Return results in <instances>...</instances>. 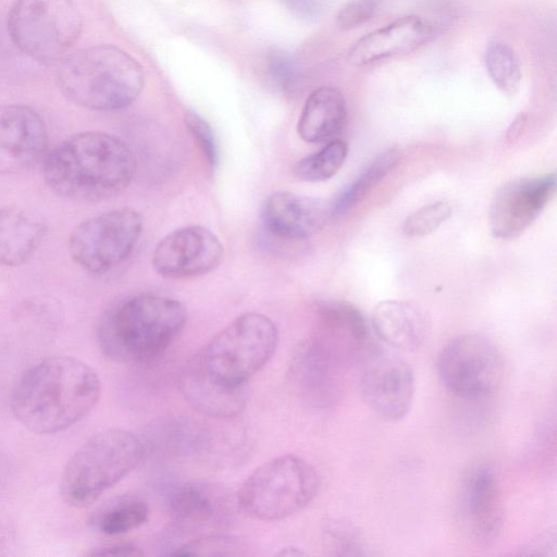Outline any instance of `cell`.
Returning a JSON list of instances; mask_svg holds the SVG:
<instances>
[{
  "mask_svg": "<svg viewBox=\"0 0 557 557\" xmlns=\"http://www.w3.org/2000/svg\"><path fill=\"white\" fill-rule=\"evenodd\" d=\"M246 545L236 537L224 534H202L172 548L174 556H243Z\"/></svg>",
  "mask_w": 557,
  "mask_h": 557,
  "instance_id": "obj_30",
  "label": "cell"
},
{
  "mask_svg": "<svg viewBox=\"0 0 557 557\" xmlns=\"http://www.w3.org/2000/svg\"><path fill=\"white\" fill-rule=\"evenodd\" d=\"M433 27L418 15H406L361 37L349 49L347 60L355 66L368 65L411 52L425 45Z\"/></svg>",
  "mask_w": 557,
  "mask_h": 557,
  "instance_id": "obj_18",
  "label": "cell"
},
{
  "mask_svg": "<svg viewBox=\"0 0 557 557\" xmlns=\"http://www.w3.org/2000/svg\"><path fill=\"white\" fill-rule=\"evenodd\" d=\"M288 8L305 17H315L323 8V0H284Z\"/></svg>",
  "mask_w": 557,
  "mask_h": 557,
  "instance_id": "obj_36",
  "label": "cell"
},
{
  "mask_svg": "<svg viewBox=\"0 0 557 557\" xmlns=\"http://www.w3.org/2000/svg\"><path fill=\"white\" fill-rule=\"evenodd\" d=\"M461 521L480 542L494 540L503 527V506L498 481L486 465L476 466L463 482L460 497Z\"/></svg>",
  "mask_w": 557,
  "mask_h": 557,
  "instance_id": "obj_17",
  "label": "cell"
},
{
  "mask_svg": "<svg viewBox=\"0 0 557 557\" xmlns=\"http://www.w3.org/2000/svg\"><path fill=\"white\" fill-rule=\"evenodd\" d=\"M186 125L208 164L214 169L220 161L218 140L210 124L196 112H188Z\"/></svg>",
  "mask_w": 557,
  "mask_h": 557,
  "instance_id": "obj_32",
  "label": "cell"
},
{
  "mask_svg": "<svg viewBox=\"0 0 557 557\" xmlns=\"http://www.w3.org/2000/svg\"><path fill=\"white\" fill-rule=\"evenodd\" d=\"M348 154L347 144L334 138L315 153L300 159L293 169L302 182H322L333 177L343 166Z\"/></svg>",
  "mask_w": 557,
  "mask_h": 557,
  "instance_id": "obj_27",
  "label": "cell"
},
{
  "mask_svg": "<svg viewBox=\"0 0 557 557\" xmlns=\"http://www.w3.org/2000/svg\"><path fill=\"white\" fill-rule=\"evenodd\" d=\"M145 453L143 441L131 431L111 428L94 434L63 469V499L75 507L94 503L136 469Z\"/></svg>",
  "mask_w": 557,
  "mask_h": 557,
  "instance_id": "obj_5",
  "label": "cell"
},
{
  "mask_svg": "<svg viewBox=\"0 0 557 557\" xmlns=\"http://www.w3.org/2000/svg\"><path fill=\"white\" fill-rule=\"evenodd\" d=\"M277 343L274 322L261 313L248 312L221 330L194 359L215 381L242 387L268 363Z\"/></svg>",
  "mask_w": 557,
  "mask_h": 557,
  "instance_id": "obj_7",
  "label": "cell"
},
{
  "mask_svg": "<svg viewBox=\"0 0 557 557\" xmlns=\"http://www.w3.org/2000/svg\"><path fill=\"white\" fill-rule=\"evenodd\" d=\"M295 62L281 51L271 52L268 57V72L272 82L282 90H293L298 82L299 74Z\"/></svg>",
  "mask_w": 557,
  "mask_h": 557,
  "instance_id": "obj_34",
  "label": "cell"
},
{
  "mask_svg": "<svg viewBox=\"0 0 557 557\" xmlns=\"http://www.w3.org/2000/svg\"><path fill=\"white\" fill-rule=\"evenodd\" d=\"M414 375L410 364L387 349H370L360 374V391L367 405L379 417L396 421L411 408Z\"/></svg>",
  "mask_w": 557,
  "mask_h": 557,
  "instance_id": "obj_11",
  "label": "cell"
},
{
  "mask_svg": "<svg viewBox=\"0 0 557 557\" xmlns=\"http://www.w3.org/2000/svg\"><path fill=\"white\" fill-rule=\"evenodd\" d=\"M555 189V173L517 178L502 185L490 207L493 235L502 239L521 235L541 214Z\"/></svg>",
  "mask_w": 557,
  "mask_h": 557,
  "instance_id": "obj_14",
  "label": "cell"
},
{
  "mask_svg": "<svg viewBox=\"0 0 557 557\" xmlns=\"http://www.w3.org/2000/svg\"><path fill=\"white\" fill-rule=\"evenodd\" d=\"M278 555H283V556H300V555H304V553L301 550H299L298 548L296 547H287V548H284V550L282 549Z\"/></svg>",
  "mask_w": 557,
  "mask_h": 557,
  "instance_id": "obj_38",
  "label": "cell"
},
{
  "mask_svg": "<svg viewBox=\"0 0 557 557\" xmlns=\"http://www.w3.org/2000/svg\"><path fill=\"white\" fill-rule=\"evenodd\" d=\"M57 82L72 102L97 111L119 110L140 95L145 74L124 50L100 45L66 55L59 65Z\"/></svg>",
  "mask_w": 557,
  "mask_h": 557,
  "instance_id": "obj_4",
  "label": "cell"
},
{
  "mask_svg": "<svg viewBox=\"0 0 557 557\" xmlns=\"http://www.w3.org/2000/svg\"><path fill=\"white\" fill-rule=\"evenodd\" d=\"M149 517V507L144 498L125 493L102 504L91 516V527L107 535L129 532L143 525Z\"/></svg>",
  "mask_w": 557,
  "mask_h": 557,
  "instance_id": "obj_25",
  "label": "cell"
},
{
  "mask_svg": "<svg viewBox=\"0 0 557 557\" xmlns=\"http://www.w3.org/2000/svg\"><path fill=\"white\" fill-rule=\"evenodd\" d=\"M224 248L209 228L189 225L165 235L152 252L154 271L171 280L206 274L222 261Z\"/></svg>",
  "mask_w": 557,
  "mask_h": 557,
  "instance_id": "obj_13",
  "label": "cell"
},
{
  "mask_svg": "<svg viewBox=\"0 0 557 557\" xmlns=\"http://www.w3.org/2000/svg\"><path fill=\"white\" fill-rule=\"evenodd\" d=\"M331 216V203L288 191L271 194L262 211L265 227L275 236L286 239H305L311 236Z\"/></svg>",
  "mask_w": 557,
  "mask_h": 557,
  "instance_id": "obj_19",
  "label": "cell"
},
{
  "mask_svg": "<svg viewBox=\"0 0 557 557\" xmlns=\"http://www.w3.org/2000/svg\"><path fill=\"white\" fill-rule=\"evenodd\" d=\"M319 314L324 332L317 339L346 364L362 354L369 330L357 307L347 301H327L319 307Z\"/></svg>",
  "mask_w": 557,
  "mask_h": 557,
  "instance_id": "obj_21",
  "label": "cell"
},
{
  "mask_svg": "<svg viewBox=\"0 0 557 557\" xmlns=\"http://www.w3.org/2000/svg\"><path fill=\"white\" fill-rule=\"evenodd\" d=\"M347 116L343 94L330 86L314 89L307 98L297 132L309 144L326 143L343 129Z\"/></svg>",
  "mask_w": 557,
  "mask_h": 557,
  "instance_id": "obj_24",
  "label": "cell"
},
{
  "mask_svg": "<svg viewBox=\"0 0 557 557\" xmlns=\"http://www.w3.org/2000/svg\"><path fill=\"white\" fill-rule=\"evenodd\" d=\"M101 382L84 361L51 356L32 366L16 383L11 411L28 431L53 434L88 416L99 401Z\"/></svg>",
  "mask_w": 557,
  "mask_h": 557,
  "instance_id": "obj_1",
  "label": "cell"
},
{
  "mask_svg": "<svg viewBox=\"0 0 557 557\" xmlns=\"http://www.w3.org/2000/svg\"><path fill=\"white\" fill-rule=\"evenodd\" d=\"M47 233L40 216L20 206L0 208V264L18 267L27 262Z\"/></svg>",
  "mask_w": 557,
  "mask_h": 557,
  "instance_id": "obj_22",
  "label": "cell"
},
{
  "mask_svg": "<svg viewBox=\"0 0 557 557\" xmlns=\"http://www.w3.org/2000/svg\"><path fill=\"white\" fill-rule=\"evenodd\" d=\"M484 61L495 86L503 94L513 96L520 88L522 72L512 48L502 41L491 42L486 47Z\"/></svg>",
  "mask_w": 557,
  "mask_h": 557,
  "instance_id": "obj_28",
  "label": "cell"
},
{
  "mask_svg": "<svg viewBox=\"0 0 557 557\" xmlns=\"http://www.w3.org/2000/svg\"><path fill=\"white\" fill-rule=\"evenodd\" d=\"M384 0H351L336 15V24L341 29L359 27L376 13Z\"/></svg>",
  "mask_w": 557,
  "mask_h": 557,
  "instance_id": "obj_33",
  "label": "cell"
},
{
  "mask_svg": "<svg viewBox=\"0 0 557 557\" xmlns=\"http://www.w3.org/2000/svg\"><path fill=\"white\" fill-rule=\"evenodd\" d=\"M234 505L236 500L226 488L201 480L178 485L168 497L173 528L188 534L226 528L233 519Z\"/></svg>",
  "mask_w": 557,
  "mask_h": 557,
  "instance_id": "obj_15",
  "label": "cell"
},
{
  "mask_svg": "<svg viewBox=\"0 0 557 557\" xmlns=\"http://www.w3.org/2000/svg\"><path fill=\"white\" fill-rule=\"evenodd\" d=\"M141 214L128 207L110 210L77 224L69 237V252L85 271L106 273L134 251L143 232Z\"/></svg>",
  "mask_w": 557,
  "mask_h": 557,
  "instance_id": "obj_9",
  "label": "cell"
},
{
  "mask_svg": "<svg viewBox=\"0 0 557 557\" xmlns=\"http://www.w3.org/2000/svg\"><path fill=\"white\" fill-rule=\"evenodd\" d=\"M186 401L199 413L214 419L238 416L247 403V388L226 386L209 376L193 358L180 379Z\"/></svg>",
  "mask_w": 557,
  "mask_h": 557,
  "instance_id": "obj_20",
  "label": "cell"
},
{
  "mask_svg": "<svg viewBox=\"0 0 557 557\" xmlns=\"http://www.w3.org/2000/svg\"><path fill=\"white\" fill-rule=\"evenodd\" d=\"M90 556H143L144 552L131 543H114L95 547L88 553Z\"/></svg>",
  "mask_w": 557,
  "mask_h": 557,
  "instance_id": "obj_35",
  "label": "cell"
},
{
  "mask_svg": "<svg viewBox=\"0 0 557 557\" xmlns=\"http://www.w3.org/2000/svg\"><path fill=\"white\" fill-rule=\"evenodd\" d=\"M7 26L24 54L52 64L69 55L79 38L82 16L73 0H15Z\"/></svg>",
  "mask_w": 557,
  "mask_h": 557,
  "instance_id": "obj_8",
  "label": "cell"
},
{
  "mask_svg": "<svg viewBox=\"0 0 557 557\" xmlns=\"http://www.w3.org/2000/svg\"><path fill=\"white\" fill-rule=\"evenodd\" d=\"M436 368L442 383L456 396L480 399L499 386L504 361L490 338L466 333L454 337L442 348Z\"/></svg>",
  "mask_w": 557,
  "mask_h": 557,
  "instance_id": "obj_10",
  "label": "cell"
},
{
  "mask_svg": "<svg viewBox=\"0 0 557 557\" xmlns=\"http://www.w3.org/2000/svg\"><path fill=\"white\" fill-rule=\"evenodd\" d=\"M345 367L344 361L312 337L295 348L288 366V380L302 403L315 409H325L341 398L345 386Z\"/></svg>",
  "mask_w": 557,
  "mask_h": 557,
  "instance_id": "obj_12",
  "label": "cell"
},
{
  "mask_svg": "<svg viewBox=\"0 0 557 557\" xmlns=\"http://www.w3.org/2000/svg\"><path fill=\"white\" fill-rule=\"evenodd\" d=\"M399 154L396 148L380 152L358 177L336 196L331 203L332 216H339L360 202L395 168Z\"/></svg>",
  "mask_w": 557,
  "mask_h": 557,
  "instance_id": "obj_26",
  "label": "cell"
},
{
  "mask_svg": "<svg viewBox=\"0 0 557 557\" xmlns=\"http://www.w3.org/2000/svg\"><path fill=\"white\" fill-rule=\"evenodd\" d=\"M322 531L331 555L362 556L367 554L364 537L351 522L330 518L324 521Z\"/></svg>",
  "mask_w": 557,
  "mask_h": 557,
  "instance_id": "obj_29",
  "label": "cell"
},
{
  "mask_svg": "<svg viewBox=\"0 0 557 557\" xmlns=\"http://www.w3.org/2000/svg\"><path fill=\"white\" fill-rule=\"evenodd\" d=\"M320 486L317 470L296 455H282L258 467L243 482L236 505L260 521L290 517L306 508Z\"/></svg>",
  "mask_w": 557,
  "mask_h": 557,
  "instance_id": "obj_6",
  "label": "cell"
},
{
  "mask_svg": "<svg viewBox=\"0 0 557 557\" xmlns=\"http://www.w3.org/2000/svg\"><path fill=\"white\" fill-rule=\"evenodd\" d=\"M528 123V115L525 113L518 114L509 125L506 132V139L508 143L517 141L523 134Z\"/></svg>",
  "mask_w": 557,
  "mask_h": 557,
  "instance_id": "obj_37",
  "label": "cell"
},
{
  "mask_svg": "<svg viewBox=\"0 0 557 557\" xmlns=\"http://www.w3.org/2000/svg\"><path fill=\"white\" fill-rule=\"evenodd\" d=\"M187 320L185 306L166 296L140 294L111 306L100 319L97 338L109 359L150 362L177 338Z\"/></svg>",
  "mask_w": 557,
  "mask_h": 557,
  "instance_id": "obj_3",
  "label": "cell"
},
{
  "mask_svg": "<svg viewBox=\"0 0 557 557\" xmlns=\"http://www.w3.org/2000/svg\"><path fill=\"white\" fill-rule=\"evenodd\" d=\"M451 208L446 201H436L409 214L403 225L408 237H422L436 231L449 216Z\"/></svg>",
  "mask_w": 557,
  "mask_h": 557,
  "instance_id": "obj_31",
  "label": "cell"
},
{
  "mask_svg": "<svg viewBox=\"0 0 557 557\" xmlns=\"http://www.w3.org/2000/svg\"><path fill=\"white\" fill-rule=\"evenodd\" d=\"M376 335L388 346L411 351L424 342L428 332L426 317L421 309L404 300H385L372 313Z\"/></svg>",
  "mask_w": 557,
  "mask_h": 557,
  "instance_id": "obj_23",
  "label": "cell"
},
{
  "mask_svg": "<svg viewBox=\"0 0 557 557\" xmlns=\"http://www.w3.org/2000/svg\"><path fill=\"white\" fill-rule=\"evenodd\" d=\"M136 172L132 149L119 137L98 131L74 134L46 154L42 174L58 196L97 202L123 191Z\"/></svg>",
  "mask_w": 557,
  "mask_h": 557,
  "instance_id": "obj_2",
  "label": "cell"
},
{
  "mask_svg": "<svg viewBox=\"0 0 557 557\" xmlns=\"http://www.w3.org/2000/svg\"><path fill=\"white\" fill-rule=\"evenodd\" d=\"M48 148L44 120L25 104L0 106V174H14L35 165Z\"/></svg>",
  "mask_w": 557,
  "mask_h": 557,
  "instance_id": "obj_16",
  "label": "cell"
}]
</instances>
